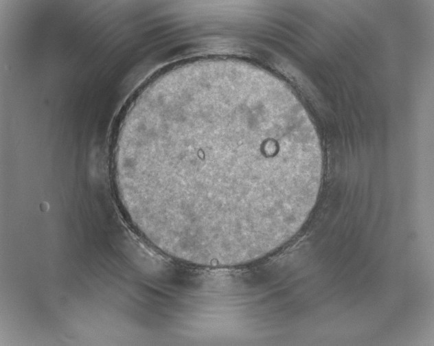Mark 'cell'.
<instances>
[{"label": "cell", "instance_id": "6da1fadb", "mask_svg": "<svg viewBox=\"0 0 434 346\" xmlns=\"http://www.w3.org/2000/svg\"><path fill=\"white\" fill-rule=\"evenodd\" d=\"M128 218L171 257L205 266L257 260L288 242L312 212L323 161L304 107L247 62L173 68L135 99L113 159Z\"/></svg>", "mask_w": 434, "mask_h": 346}]
</instances>
